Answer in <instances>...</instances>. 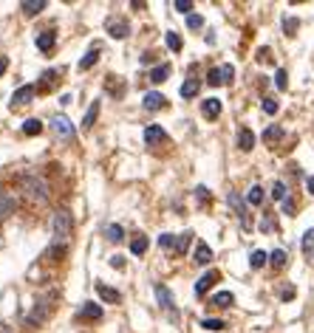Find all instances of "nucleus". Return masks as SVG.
Wrapping results in <instances>:
<instances>
[{
    "label": "nucleus",
    "mask_w": 314,
    "mask_h": 333,
    "mask_svg": "<svg viewBox=\"0 0 314 333\" xmlns=\"http://www.w3.org/2000/svg\"><path fill=\"white\" fill-rule=\"evenodd\" d=\"M51 229H54V243H68L71 240V234H74V220L71 215L65 212V209H60V212H54V220H51Z\"/></svg>",
    "instance_id": "obj_1"
},
{
    "label": "nucleus",
    "mask_w": 314,
    "mask_h": 333,
    "mask_svg": "<svg viewBox=\"0 0 314 333\" xmlns=\"http://www.w3.org/2000/svg\"><path fill=\"white\" fill-rule=\"evenodd\" d=\"M20 186H23V192H26L31 201H37V204H45V201H48V186H45L43 178H37V175H23V178H20Z\"/></svg>",
    "instance_id": "obj_2"
},
{
    "label": "nucleus",
    "mask_w": 314,
    "mask_h": 333,
    "mask_svg": "<svg viewBox=\"0 0 314 333\" xmlns=\"http://www.w3.org/2000/svg\"><path fill=\"white\" fill-rule=\"evenodd\" d=\"M51 311H54V294H51V297H45V299H40V302L31 308V313L26 316V325H29V327L43 325L45 319L51 316Z\"/></svg>",
    "instance_id": "obj_3"
},
{
    "label": "nucleus",
    "mask_w": 314,
    "mask_h": 333,
    "mask_svg": "<svg viewBox=\"0 0 314 333\" xmlns=\"http://www.w3.org/2000/svg\"><path fill=\"white\" fill-rule=\"evenodd\" d=\"M227 204L235 209L238 220H241V226L243 229H252V220H249V215H246V204L241 201V195H238V192H229V195H227Z\"/></svg>",
    "instance_id": "obj_4"
},
{
    "label": "nucleus",
    "mask_w": 314,
    "mask_h": 333,
    "mask_svg": "<svg viewBox=\"0 0 314 333\" xmlns=\"http://www.w3.org/2000/svg\"><path fill=\"white\" fill-rule=\"evenodd\" d=\"M232 77H235V68L232 65H221V68H213L207 74V82L210 85H227V82H232Z\"/></svg>",
    "instance_id": "obj_5"
},
{
    "label": "nucleus",
    "mask_w": 314,
    "mask_h": 333,
    "mask_svg": "<svg viewBox=\"0 0 314 333\" xmlns=\"http://www.w3.org/2000/svg\"><path fill=\"white\" fill-rule=\"evenodd\" d=\"M105 29H108V34L116 37V40L128 37V23L119 20V17H108V20H105Z\"/></svg>",
    "instance_id": "obj_6"
},
{
    "label": "nucleus",
    "mask_w": 314,
    "mask_h": 333,
    "mask_svg": "<svg viewBox=\"0 0 314 333\" xmlns=\"http://www.w3.org/2000/svg\"><path fill=\"white\" fill-rule=\"evenodd\" d=\"M144 142L150 144V147H159V144L167 142V133L159 124H150V127H144Z\"/></svg>",
    "instance_id": "obj_7"
},
{
    "label": "nucleus",
    "mask_w": 314,
    "mask_h": 333,
    "mask_svg": "<svg viewBox=\"0 0 314 333\" xmlns=\"http://www.w3.org/2000/svg\"><path fill=\"white\" fill-rule=\"evenodd\" d=\"M34 96H37V88L34 85H23V88H17V91L12 93V105H29Z\"/></svg>",
    "instance_id": "obj_8"
},
{
    "label": "nucleus",
    "mask_w": 314,
    "mask_h": 333,
    "mask_svg": "<svg viewBox=\"0 0 314 333\" xmlns=\"http://www.w3.org/2000/svg\"><path fill=\"white\" fill-rule=\"evenodd\" d=\"M51 124H54V133H57L60 139H71V136H74V124L65 119V116H54Z\"/></svg>",
    "instance_id": "obj_9"
},
{
    "label": "nucleus",
    "mask_w": 314,
    "mask_h": 333,
    "mask_svg": "<svg viewBox=\"0 0 314 333\" xmlns=\"http://www.w3.org/2000/svg\"><path fill=\"white\" fill-rule=\"evenodd\" d=\"M102 305L96 302H85L82 308H79V319H88V322H96V319H102Z\"/></svg>",
    "instance_id": "obj_10"
},
{
    "label": "nucleus",
    "mask_w": 314,
    "mask_h": 333,
    "mask_svg": "<svg viewBox=\"0 0 314 333\" xmlns=\"http://www.w3.org/2000/svg\"><path fill=\"white\" fill-rule=\"evenodd\" d=\"M215 283H218V271H207L204 277H198V283H195V294H198V297H201V294H207Z\"/></svg>",
    "instance_id": "obj_11"
},
{
    "label": "nucleus",
    "mask_w": 314,
    "mask_h": 333,
    "mask_svg": "<svg viewBox=\"0 0 314 333\" xmlns=\"http://www.w3.org/2000/svg\"><path fill=\"white\" fill-rule=\"evenodd\" d=\"M96 294H99L105 302H111V305H119L122 302V294L116 288H111V285H105V283H99L96 285Z\"/></svg>",
    "instance_id": "obj_12"
},
{
    "label": "nucleus",
    "mask_w": 314,
    "mask_h": 333,
    "mask_svg": "<svg viewBox=\"0 0 314 333\" xmlns=\"http://www.w3.org/2000/svg\"><path fill=\"white\" fill-rule=\"evenodd\" d=\"M156 299H159V305H162V308H165V311H173V294H170V288H167V285H162L159 283L156 285Z\"/></svg>",
    "instance_id": "obj_13"
},
{
    "label": "nucleus",
    "mask_w": 314,
    "mask_h": 333,
    "mask_svg": "<svg viewBox=\"0 0 314 333\" xmlns=\"http://www.w3.org/2000/svg\"><path fill=\"white\" fill-rule=\"evenodd\" d=\"M54 40H57V34H54L51 29H48V31H40V34H37V48L48 54V51L54 48Z\"/></svg>",
    "instance_id": "obj_14"
},
{
    "label": "nucleus",
    "mask_w": 314,
    "mask_h": 333,
    "mask_svg": "<svg viewBox=\"0 0 314 333\" xmlns=\"http://www.w3.org/2000/svg\"><path fill=\"white\" fill-rule=\"evenodd\" d=\"M15 198L12 195H6V192H0V220H6L9 215H15Z\"/></svg>",
    "instance_id": "obj_15"
},
{
    "label": "nucleus",
    "mask_w": 314,
    "mask_h": 333,
    "mask_svg": "<svg viewBox=\"0 0 314 333\" xmlns=\"http://www.w3.org/2000/svg\"><path fill=\"white\" fill-rule=\"evenodd\" d=\"M238 147H241L243 153H249V150L255 147V133H252L249 127H243L241 133H238Z\"/></svg>",
    "instance_id": "obj_16"
},
{
    "label": "nucleus",
    "mask_w": 314,
    "mask_h": 333,
    "mask_svg": "<svg viewBox=\"0 0 314 333\" xmlns=\"http://www.w3.org/2000/svg\"><path fill=\"white\" fill-rule=\"evenodd\" d=\"M20 9H23V15L34 17V15H40V12L45 9V0H23Z\"/></svg>",
    "instance_id": "obj_17"
},
{
    "label": "nucleus",
    "mask_w": 314,
    "mask_h": 333,
    "mask_svg": "<svg viewBox=\"0 0 314 333\" xmlns=\"http://www.w3.org/2000/svg\"><path fill=\"white\" fill-rule=\"evenodd\" d=\"M165 96H162V93H144V107H147V110H162V107H165Z\"/></svg>",
    "instance_id": "obj_18"
},
{
    "label": "nucleus",
    "mask_w": 314,
    "mask_h": 333,
    "mask_svg": "<svg viewBox=\"0 0 314 333\" xmlns=\"http://www.w3.org/2000/svg\"><path fill=\"white\" fill-rule=\"evenodd\" d=\"M201 113L207 116V119H218V116H221V102H218V99H207L204 105H201Z\"/></svg>",
    "instance_id": "obj_19"
},
{
    "label": "nucleus",
    "mask_w": 314,
    "mask_h": 333,
    "mask_svg": "<svg viewBox=\"0 0 314 333\" xmlns=\"http://www.w3.org/2000/svg\"><path fill=\"white\" fill-rule=\"evenodd\" d=\"M96 59H99V48L93 45V48L88 51L85 57L79 59V65H77V68H79V71H88V68H93V65H96Z\"/></svg>",
    "instance_id": "obj_20"
},
{
    "label": "nucleus",
    "mask_w": 314,
    "mask_h": 333,
    "mask_svg": "<svg viewBox=\"0 0 314 333\" xmlns=\"http://www.w3.org/2000/svg\"><path fill=\"white\" fill-rule=\"evenodd\" d=\"M232 302H235V297H232L229 291H218V294L210 299V305H215V308H229Z\"/></svg>",
    "instance_id": "obj_21"
},
{
    "label": "nucleus",
    "mask_w": 314,
    "mask_h": 333,
    "mask_svg": "<svg viewBox=\"0 0 314 333\" xmlns=\"http://www.w3.org/2000/svg\"><path fill=\"white\" fill-rule=\"evenodd\" d=\"M210 260H213V248H210L207 243H198V248H195V262H198V265H207Z\"/></svg>",
    "instance_id": "obj_22"
},
{
    "label": "nucleus",
    "mask_w": 314,
    "mask_h": 333,
    "mask_svg": "<svg viewBox=\"0 0 314 333\" xmlns=\"http://www.w3.org/2000/svg\"><path fill=\"white\" fill-rule=\"evenodd\" d=\"M96 116H99V102H91V107H88V113L82 116V130L93 127V121H96Z\"/></svg>",
    "instance_id": "obj_23"
},
{
    "label": "nucleus",
    "mask_w": 314,
    "mask_h": 333,
    "mask_svg": "<svg viewBox=\"0 0 314 333\" xmlns=\"http://www.w3.org/2000/svg\"><path fill=\"white\" fill-rule=\"evenodd\" d=\"M198 91H201V82H198V79H187L184 85H181V96H184V99H193Z\"/></svg>",
    "instance_id": "obj_24"
},
{
    "label": "nucleus",
    "mask_w": 314,
    "mask_h": 333,
    "mask_svg": "<svg viewBox=\"0 0 314 333\" xmlns=\"http://www.w3.org/2000/svg\"><path fill=\"white\" fill-rule=\"evenodd\" d=\"M23 133L26 136H40L43 133V121L40 119H26L23 121Z\"/></svg>",
    "instance_id": "obj_25"
},
{
    "label": "nucleus",
    "mask_w": 314,
    "mask_h": 333,
    "mask_svg": "<svg viewBox=\"0 0 314 333\" xmlns=\"http://www.w3.org/2000/svg\"><path fill=\"white\" fill-rule=\"evenodd\" d=\"M130 251H133L136 257H142L144 251H147V237H144V234H136L133 243H130Z\"/></svg>",
    "instance_id": "obj_26"
},
{
    "label": "nucleus",
    "mask_w": 314,
    "mask_h": 333,
    "mask_svg": "<svg viewBox=\"0 0 314 333\" xmlns=\"http://www.w3.org/2000/svg\"><path fill=\"white\" fill-rule=\"evenodd\" d=\"M272 198L280 201V204L289 198V192H286V184H283V181H275V184H272Z\"/></svg>",
    "instance_id": "obj_27"
},
{
    "label": "nucleus",
    "mask_w": 314,
    "mask_h": 333,
    "mask_svg": "<svg viewBox=\"0 0 314 333\" xmlns=\"http://www.w3.org/2000/svg\"><path fill=\"white\" fill-rule=\"evenodd\" d=\"M269 262L275 265V269H283V265H286V251H283V248H275V251L269 254Z\"/></svg>",
    "instance_id": "obj_28"
},
{
    "label": "nucleus",
    "mask_w": 314,
    "mask_h": 333,
    "mask_svg": "<svg viewBox=\"0 0 314 333\" xmlns=\"http://www.w3.org/2000/svg\"><path fill=\"white\" fill-rule=\"evenodd\" d=\"M167 77H170V65H159V68H153V74H150L153 82H165Z\"/></svg>",
    "instance_id": "obj_29"
},
{
    "label": "nucleus",
    "mask_w": 314,
    "mask_h": 333,
    "mask_svg": "<svg viewBox=\"0 0 314 333\" xmlns=\"http://www.w3.org/2000/svg\"><path fill=\"white\" fill-rule=\"evenodd\" d=\"M269 260V254L266 251H252V257H249V265L252 269H264V262Z\"/></svg>",
    "instance_id": "obj_30"
},
{
    "label": "nucleus",
    "mask_w": 314,
    "mask_h": 333,
    "mask_svg": "<svg viewBox=\"0 0 314 333\" xmlns=\"http://www.w3.org/2000/svg\"><path fill=\"white\" fill-rule=\"evenodd\" d=\"M246 201H249L252 206H260V201H264V189H260V186H252V189L246 192Z\"/></svg>",
    "instance_id": "obj_31"
},
{
    "label": "nucleus",
    "mask_w": 314,
    "mask_h": 333,
    "mask_svg": "<svg viewBox=\"0 0 314 333\" xmlns=\"http://www.w3.org/2000/svg\"><path fill=\"white\" fill-rule=\"evenodd\" d=\"M105 234H108V240H111V243H119L122 237H125V232H122V226H116V223H111Z\"/></svg>",
    "instance_id": "obj_32"
},
{
    "label": "nucleus",
    "mask_w": 314,
    "mask_h": 333,
    "mask_svg": "<svg viewBox=\"0 0 314 333\" xmlns=\"http://www.w3.org/2000/svg\"><path fill=\"white\" fill-rule=\"evenodd\" d=\"M190 240H193V234H190V232H184V234H181L179 240H176V254H184V251H187V246H190Z\"/></svg>",
    "instance_id": "obj_33"
},
{
    "label": "nucleus",
    "mask_w": 314,
    "mask_h": 333,
    "mask_svg": "<svg viewBox=\"0 0 314 333\" xmlns=\"http://www.w3.org/2000/svg\"><path fill=\"white\" fill-rule=\"evenodd\" d=\"M280 136H283V127H278V124H272V127H266L264 139H266V142H278Z\"/></svg>",
    "instance_id": "obj_34"
},
{
    "label": "nucleus",
    "mask_w": 314,
    "mask_h": 333,
    "mask_svg": "<svg viewBox=\"0 0 314 333\" xmlns=\"http://www.w3.org/2000/svg\"><path fill=\"white\" fill-rule=\"evenodd\" d=\"M167 48L170 51H181V37L176 31H167Z\"/></svg>",
    "instance_id": "obj_35"
},
{
    "label": "nucleus",
    "mask_w": 314,
    "mask_h": 333,
    "mask_svg": "<svg viewBox=\"0 0 314 333\" xmlns=\"http://www.w3.org/2000/svg\"><path fill=\"white\" fill-rule=\"evenodd\" d=\"M201 327H204V330H224V322L221 319H204V322H201Z\"/></svg>",
    "instance_id": "obj_36"
},
{
    "label": "nucleus",
    "mask_w": 314,
    "mask_h": 333,
    "mask_svg": "<svg viewBox=\"0 0 314 333\" xmlns=\"http://www.w3.org/2000/svg\"><path fill=\"white\" fill-rule=\"evenodd\" d=\"M176 240H179V237H173V234H162V237H159V246L162 248H176Z\"/></svg>",
    "instance_id": "obj_37"
},
{
    "label": "nucleus",
    "mask_w": 314,
    "mask_h": 333,
    "mask_svg": "<svg viewBox=\"0 0 314 333\" xmlns=\"http://www.w3.org/2000/svg\"><path fill=\"white\" fill-rule=\"evenodd\" d=\"M173 9H176V12H181V15H187V12H193V3H190V0H176V3H173Z\"/></svg>",
    "instance_id": "obj_38"
},
{
    "label": "nucleus",
    "mask_w": 314,
    "mask_h": 333,
    "mask_svg": "<svg viewBox=\"0 0 314 333\" xmlns=\"http://www.w3.org/2000/svg\"><path fill=\"white\" fill-rule=\"evenodd\" d=\"M275 85H278L280 91H286V85H289V77H286V71H283V68H280V71L275 74Z\"/></svg>",
    "instance_id": "obj_39"
},
{
    "label": "nucleus",
    "mask_w": 314,
    "mask_h": 333,
    "mask_svg": "<svg viewBox=\"0 0 314 333\" xmlns=\"http://www.w3.org/2000/svg\"><path fill=\"white\" fill-rule=\"evenodd\" d=\"M311 248H314V229H308L303 234V251H311Z\"/></svg>",
    "instance_id": "obj_40"
},
{
    "label": "nucleus",
    "mask_w": 314,
    "mask_h": 333,
    "mask_svg": "<svg viewBox=\"0 0 314 333\" xmlns=\"http://www.w3.org/2000/svg\"><path fill=\"white\" fill-rule=\"evenodd\" d=\"M187 26H190V29H201V26H204V17L201 15H187Z\"/></svg>",
    "instance_id": "obj_41"
},
{
    "label": "nucleus",
    "mask_w": 314,
    "mask_h": 333,
    "mask_svg": "<svg viewBox=\"0 0 314 333\" xmlns=\"http://www.w3.org/2000/svg\"><path fill=\"white\" fill-rule=\"evenodd\" d=\"M264 113L275 116V113H278V102H275V99H264Z\"/></svg>",
    "instance_id": "obj_42"
},
{
    "label": "nucleus",
    "mask_w": 314,
    "mask_h": 333,
    "mask_svg": "<svg viewBox=\"0 0 314 333\" xmlns=\"http://www.w3.org/2000/svg\"><path fill=\"white\" fill-rule=\"evenodd\" d=\"M297 26H300V23H297V20H294V17H289V20H286V23H283V29H286V34H294V31H297Z\"/></svg>",
    "instance_id": "obj_43"
},
{
    "label": "nucleus",
    "mask_w": 314,
    "mask_h": 333,
    "mask_svg": "<svg viewBox=\"0 0 314 333\" xmlns=\"http://www.w3.org/2000/svg\"><path fill=\"white\" fill-rule=\"evenodd\" d=\"M195 198H198V201H210V189H207V186H198V189H195Z\"/></svg>",
    "instance_id": "obj_44"
},
{
    "label": "nucleus",
    "mask_w": 314,
    "mask_h": 333,
    "mask_svg": "<svg viewBox=\"0 0 314 333\" xmlns=\"http://www.w3.org/2000/svg\"><path fill=\"white\" fill-rule=\"evenodd\" d=\"M280 206H283V212H286V215H292V212H294V201H292V198H286Z\"/></svg>",
    "instance_id": "obj_45"
},
{
    "label": "nucleus",
    "mask_w": 314,
    "mask_h": 333,
    "mask_svg": "<svg viewBox=\"0 0 314 333\" xmlns=\"http://www.w3.org/2000/svg\"><path fill=\"white\" fill-rule=\"evenodd\" d=\"M111 265H114V269H122V265H125V257H114V260H111Z\"/></svg>",
    "instance_id": "obj_46"
},
{
    "label": "nucleus",
    "mask_w": 314,
    "mask_h": 333,
    "mask_svg": "<svg viewBox=\"0 0 314 333\" xmlns=\"http://www.w3.org/2000/svg\"><path fill=\"white\" fill-rule=\"evenodd\" d=\"M280 297H283V299H292L294 297V288H283V291H280Z\"/></svg>",
    "instance_id": "obj_47"
},
{
    "label": "nucleus",
    "mask_w": 314,
    "mask_h": 333,
    "mask_svg": "<svg viewBox=\"0 0 314 333\" xmlns=\"http://www.w3.org/2000/svg\"><path fill=\"white\" fill-rule=\"evenodd\" d=\"M9 68V59L6 57H0V77H3V71Z\"/></svg>",
    "instance_id": "obj_48"
},
{
    "label": "nucleus",
    "mask_w": 314,
    "mask_h": 333,
    "mask_svg": "<svg viewBox=\"0 0 314 333\" xmlns=\"http://www.w3.org/2000/svg\"><path fill=\"white\" fill-rule=\"evenodd\" d=\"M306 189L314 195V175H311V178H306Z\"/></svg>",
    "instance_id": "obj_49"
},
{
    "label": "nucleus",
    "mask_w": 314,
    "mask_h": 333,
    "mask_svg": "<svg viewBox=\"0 0 314 333\" xmlns=\"http://www.w3.org/2000/svg\"><path fill=\"white\" fill-rule=\"evenodd\" d=\"M0 333H12V330H9V327H6V325H0Z\"/></svg>",
    "instance_id": "obj_50"
}]
</instances>
